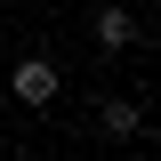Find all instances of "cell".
I'll list each match as a JSON object with an SVG mask.
<instances>
[{"label": "cell", "instance_id": "cell-1", "mask_svg": "<svg viewBox=\"0 0 161 161\" xmlns=\"http://www.w3.org/2000/svg\"><path fill=\"white\" fill-rule=\"evenodd\" d=\"M57 89H64V73L48 57H16V73H8V97H16V105L40 113V105H57Z\"/></svg>", "mask_w": 161, "mask_h": 161}, {"label": "cell", "instance_id": "cell-3", "mask_svg": "<svg viewBox=\"0 0 161 161\" xmlns=\"http://www.w3.org/2000/svg\"><path fill=\"white\" fill-rule=\"evenodd\" d=\"M97 121H105V137H145V105L137 97H105Z\"/></svg>", "mask_w": 161, "mask_h": 161}, {"label": "cell", "instance_id": "cell-2", "mask_svg": "<svg viewBox=\"0 0 161 161\" xmlns=\"http://www.w3.org/2000/svg\"><path fill=\"white\" fill-rule=\"evenodd\" d=\"M89 40H97L105 57H121V48H137V8H121V0H105L97 16H89Z\"/></svg>", "mask_w": 161, "mask_h": 161}]
</instances>
